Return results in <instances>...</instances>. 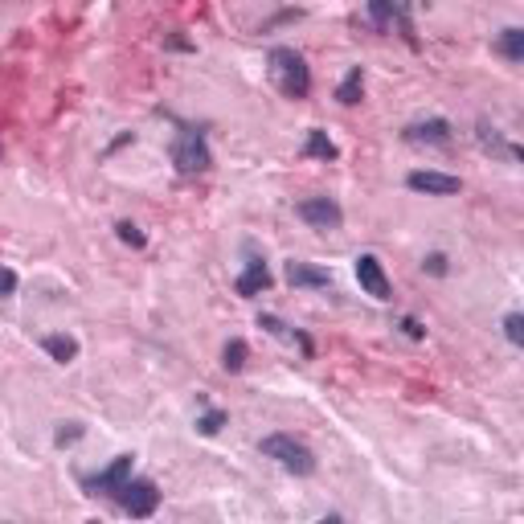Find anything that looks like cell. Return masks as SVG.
I'll list each match as a JSON object with an SVG mask.
<instances>
[{
    "mask_svg": "<svg viewBox=\"0 0 524 524\" xmlns=\"http://www.w3.org/2000/svg\"><path fill=\"white\" fill-rule=\"evenodd\" d=\"M271 78H275V86L287 99H308L311 91V70L303 62V53H295L291 45H275L271 50Z\"/></svg>",
    "mask_w": 524,
    "mask_h": 524,
    "instance_id": "6da1fadb",
    "label": "cell"
},
{
    "mask_svg": "<svg viewBox=\"0 0 524 524\" xmlns=\"http://www.w3.org/2000/svg\"><path fill=\"white\" fill-rule=\"evenodd\" d=\"M258 451H262L267 459H275V463L283 467V472H291V475H311V472H316V455H311L295 434H267V439L258 443Z\"/></svg>",
    "mask_w": 524,
    "mask_h": 524,
    "instance_id": "7a4b0ae2",
    "label": "cell"
},
{
    "mask_svg": "<svg viewBox=\"0 0 524 524\" xmlns=\"http://www.w3.org/2000/svg\"><path fill=\"white\" fill-rule=\"evenodd\" d=\"M172 164H176V172H185V176H197V172H205L209 164H214V152H209L205 136L193 128H181V136H176V144H172Z\"/></svg>",
    "mask_w": 524,
    "mask_h": 524,
    "instance_id": "3957f363",
    "label": "cell"
},
{
    "mask_svg": "<svg viewBox=\"0 0 524 524\" xmlns=\"http://www.w3.org/2000/svg\"><path fill=\"white\" fill-rule=\"evenodd\" d=\"M369 17L377 29H402L405 42H418L414 37V9H410V0H369Z\"/></svg>",
    "mask_w": 524,
    "mask_h": 524,
    "instance_id": "277c9868",
    "label": "cell"
},
{
    "mask_svg": "<svg viewBox=\"0 0 524 524\" xmlns=\"http://www.w3.org/2000/svg\"><path fill=\"white\" fill-rule=\"evenodd\" d=\"M295 214H300L308 225H316V230H336V225L344 222V209L336 205L332 197H308V201H300Z\"/></svg>",
    "mask_w": 524,
    "mask_h": 524,
    "instance_id": "5b68a950",
    "label": "cell"
},
{
    "mask_svg": "<svg viewBox=\"0 0 524 524\" xmlns=\"http://www.w3.org/2000/svg\"><path fill=\"white\" fill-rule=\"evenodd\" d=\"M119 500L131 516H152L156 504H160V491H156L152 480H128L123 491H119Z\"/></svg>",
    "mask_w": 524,
    "mask_h": 524,
    "instance_id": "8992f818",
    "label": "cell"
},
{
    "mask_svg": "<svg viewBox=\"0 0 524 524\" xmlns=\"http://www.w3.org/2000/svg\"><path fill=\"white\" fill-rule=\"evenodd\" d=\"M357 283H361V291L373 295V300H394V287H389L386 271H381V262L373 254L357 258Z\"/></svg>",
    "mask_w": 524,
    "mask_h": 524,
    "instance_id": "52a82bcc",
    "label": "cell"
},
{
    "mask_svg": "<svg viewBox=\"0 0 524 524\" xmlns=\"http://www.w3.org/2000/svg\"><path fill=\"white\" fill-rule=\"evenodd\" d=\"M405 185H410L414 193H426V197H451V193H459V176H447V172H430V168H418L405 176Z\"/></svg>",
    "mask_w": 524,
    "mask_h": 524,
    "instance_id": "ba28073f",
    "label": "cell"
},
{
    "mask_svg": "<svg viewBox=\"0 0 524 524\" xmlns=\"http://www.w3.org/2000/svg\"><path fill=\"white\" fill-rule=\"evenodd\" d=\"M128 480H131V455H119L111 467H107V472L91 475V480H86V488L95 491V496H99V491H107V496H119Z\"/></svg>",
    "mask_w": 524,
    "mask_h": 524,
    "instance_id": "9c48e42d",
    "label": "cell"
},
{
    "mask_svg": "<svg viewBox=\"0 0 524 524\" xmlns=\"http://www.w3.org/2000/svg\"><path fill=\"white\" fill-rule=\"evenodd\" d=\"M271 283H275V279H271V267H267V262H262V258H250L246 271L238 275V283H233V287H238V295H246V300H250V295L271 291Z\"/></svg>",
    "mask_w": 524,
    "mask_h": 524,
    "instance_id": "30bf717a",
    "label": "cell"
},
{
    "mask_svg": "<svg viewBox=\"0 0 524 524\" xmlns=\"http://www.w3.org/2000/svg\"><path fill=\"white\" fill-rule=\"evenodd\" d=\"M410 144H451V123L447 119H426V123H410L405 128Z\"/></svg>",
    "mask_w": 524,
    "mask_h": 524,
    "instance_id": "8fae6325",
    "label": "cell"
},
{
    "mask_svg": "<svg viewBox=\"0 0 524 524\" xmlns=\"http://www.w3.org/2000/svg\"><path fill=\"white\" fill-rule=\"evenodd\" d=\"M287 283L291 287H332V271L311 267V262H287Z\"/></svg>",
    "mask_w": 524,
    "mask_h": 524,
    "instance_id": "7c38bea8",
    "label": "cell"
},
{
    "mask_svg": "<svg viewBox=\"0 0 524 524\" xmlns=\"http://www.w3.org/2000/svg\"><path fill=\"white\" fill-rule=\"evenodd\" d=\"M361 91H365V74H361V66H353L344 74V82L336 86V99H340L344 107H353V103H361Z\"/></svg>",
    "mask_w": 524,
    "mask_h": 524,
    "instance_id": "4fadbf2b",
    "label": "cell"
},
{
    "mask_svg": "<svg viewBox=\"0 0 524 524\" xmlns=\"http://www.w3.org/2000/svg\"><path fill=\"white\" fill-rule=\"evenodd\" d=\"M42 348L53 357V361H62V365H70L78 357V340H74V336H45Z\"/></svg>",
    "mask_w": 524,
    "mask_h": 524,
    "instance_id": "5bb4252c",
    "label": "cell"
},
{
    "mask_svg": "<svg viewBox=\"0 0 524 524\" xmlns=\"http://www.w3.org/2000/svg\"><path fill=\"white\" fill-rule=\"evenodd\" d=\"M500 53H504L508 62H524V29L512 25L500 33Z\"/></svg>",
    "mask_w": 524,
    "mask_h": 524,
    "instance_id": "9a60e30c",
    "label": "cell"
},
{
    "mask_svg": "<svg viewBox=\"0 0 524 524\" xmlns=\"http://www.w3.org/2000/svg\"><path fill=\"white\" fill-rule=\"evenodd\" d=\"M303 152L316 156V160H336V156H340V152H336V144L324 136V131H308V148H303Z\"/></svg>",
    "mask_w": 524,
    "mask_h": 524,
    "instance_id": "2e32d148",
    "label": "cell"
},
{
    "mask_svg": "<svg viewBox=\"0 0 524 524\" xmlns=\"http://www.w3.org/2000/svg\"><path fill=\"white\" fill-rule=\"evenodd\" d=\"M258 328H267L271 336H283V340H300L303 344V353H311V344H308V336H300V332H291V328L283 324V319H275V316H258Z\"/></svg>",
    "mask_w": 524,
    "mask_h": 524,
    "instance_id": "e0dca14e",
    "label": "cell"
},
{
    "mask_svg": "<svg viewBox=\"0 0 524 524\" xmlns=\"http://www.w3.org/2000/svg\"><path fill=\"white\" fill-rule=\"evenodd\" d=\"M222 365L230 373H238L242 365H246V340H238V336H233L230 344H225V353H222Z\"/></svg>",
    "mask_w": 524,
    "mask_h": 524,
    "instance_id": "ac0fdd59",
    "label": "cell"
},
{
    "mask_svg": "<svg viewBox=\"0 0 524 524\" xmlns=\"http://www.w3.org/2000/svg\"><path fill=\"white\" fill-rule=\"evenodd\" d=\"M504 336L512 344H524V316H520V311H512V316L504 319Z\"/></svg>",
    "mask_w": 524,
    "mask_h": 524,
    "instance_id": "d6986e66",
    "label": "cell"
},
{
    "mask_svg": "<svg viewBox=\"0 0 524 524\" xmlns=\"http://www.w3.org/2000/svg\"><path fill=\"white\" fill-rule=\"evenodd\" d=\"M115 233H119L128 246H144V242H148L144 230H139V225H131V222H119V225H115Z\"/></svg>",
    "mask_w": 524,
    "mask_h": 524,
    "instance_id": "ffe728a7",
    "label": "cell"
},
{
    "mask_svg": "<svg viewBox=\"0 0 524 524\" xmlns=\"http://www.w3.org/2000/svg\"><path fill=\"white\" fill-rule=\"evenodd\" d=\"M222 426H225V414H222V410H209L205 418H197V430H201V434H217Z\"/></svg>",
    "mask_w": 524,
    "mask_h": 524,
    "instance_id": "44dd1931",
    "label": "cell"
},
{
    "mask_svg": "<svg viewBox=\"0 0 524 524\" xmlns=\"http://www.w3.org/2000/svg\"><path fill=\"white\" fill-rule=\"evenodd\" d=\"M422 267H426L430 275H447V254H430Z\"/></svg>",
    "mask_w": 524,
    "mask_h": 524,
    "instance_id": "7402d4cb",
    "label": "cell"
},
{
    "mask_svg": "<svg viewBox=\"0 0 524 524\" xmlns=\"http://www.w3.org/2000/svg\"><path fill=\"white\" fill-rule=\"evenodd\" d=\"M17 291V275L9 267H0V295H13Z\"/></svg>",
    "mask_w": 524,
    "mask_h": 524,
    "instance_id": "603a6c76",
    "label": "cell"
},
{
    "mask_svg": "<svg viewBox=\"0 0 524 524\" xmlns=\"http://www.w3.org/2000/svg\"><path fill=\"white\" fill-rule=\"evenodd\" d=\"M74 439H82V426L70 422V430H58V447H66V443H74Z\"/></svg>",
    "mask_w": 524,
    "mask_h": 524,
    "instance_id": "cb8c5ba5",
    "label": "cell"
},
{
    "mask_svg": "<svg viewBox=\"0 0 524 524\" xmlns=\"http://www.w3.org/2000/svg\"><path fill=\"white\" fill-rule=\"evenodd\" d=\"M402 328H405V332H410V336H414V340H422V336H426V328H422V324H418V319H410V316H405V319H402Z\"/></svg>",
    "mask_w": 524,
    "mask_h": 524,
    "instance_id": "d4e9b609",
    "label": "cell"
}]
</instances>
